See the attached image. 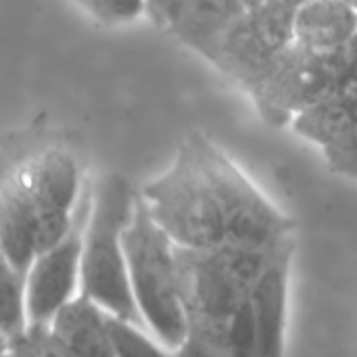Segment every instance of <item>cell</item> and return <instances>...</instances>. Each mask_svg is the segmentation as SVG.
I'll return each instance as SVG.
<instances>
[{
  "instance_id": "1",
  "label": "cell",
  "mask_w": 357,
  "mask_h": 357,
  "mask_svg": "<svg viewBox=\"0 0 357 357\" xmlns=\"http://www.w3.org/2000/svg\"><path fill=\"white\" fill-rule=\"evenodd\" d=\"M186 343L180 354L211 357L255 356L247 293L213 249L176 247Z\"/></svg>"
},
{
  "instance_id": "2",
  "label": "cell",
  "mask_w": 357,
  "mask_h": 357,
  "mask_svg": "<svg viewBox=\"0 0 357 357\" xmlns=\"http://www.w3.org/2000/svg\"><path fill=\"white\" fill-rule=\"evenodd\" d=\"M123 251L142 324L167 354H180L186 343V318L178 287L176 245L155 224L138 190L123 228Z\"/></svg>"
},
{
  "instance_id": "3",
  "label": "cell",
  "mask_w": 357,
  "mask_h": 357,
  "mask_svg": "<svg viewBox=\"0 0 357 357\" xmlns=\"http://www.w3.org/2000/svg\"><path fill=\"white\" fill-rule=\"evenodd\" d=\"M134 199L136 190L121 174L102 176L90 190L82 243L79 291L102 310L142 324L132 297L123 251V228L132 213Z\"/></svg>"
},
{
  "instance_id": "4",
  "label": "cell",
  "mask_w": 357,
  "mask_h": 357,
  "mask_svg": "<svg viewBox=\"0 0 357 357\" xmlns=\"http://www.w3.org/2000/svg\"><path fill=\"white\" fill-rule=\"evenodd\" d=\"M184 140L209 182L228 243L268 249L295 234V218L280 211L209 134L192 130Z\"/></svg>"
},
{
  "instance_id": "5",
  "label": "cell",
  "mask_w": 357,
  "mask_h": 357,
  "mask_svg": "<svg viewBox=\"0 0 357 357\" xmlns=\"http://www.w3.org/2000/svg\"><path fill=\"white\" fill-rule=\"evenodd\" d=\"M138 197L176 247L211 249L226 241L218 203L186 140L172 165L142 184Z\"/></svg>"
},
{
  "instance_id": "6",
  "label": "cell",
  "mask_w": 357,
  "mask_h": 357,
  "mask_svg": "<svg viewBox=\"0 0 357 357\" xmlns=\"http://www.w3.org/2000/svg\"><path fill=\"white\" fill-rule=\"evenodd\" d=\"M90 192L77 203L69 232L52 247L40 251L23 278L27 326H46L71 297L79 293L82 243L88 218Z\"/></svg>"
},
{
  "instance_id": "7",
  "label": "cell",
  "mask_w": 357,
  "mask_h": 357,
  "mask_svg": "<svg viewBox=\"0 0 357 357\" xmlns=\"http://www.w3.org/2000/svg\"><path fill=\"white\" fill-rule=\"evenodd\" d=\"M295 234L276 243L249 287L247 299L255 333V356L280 357L287 351L291 268L295 259Z\"/></svg>"
},
{
  "instance_id": "8",
  "label": "cell",
  "mask_w": 357,
  "mask_h": 357,
  "mask_svg": "<svg viewBox=\"0 0 357 357\" xmlns=\"http://www.w3.org/2000/svg\"><path fill=\"white\" fill-rule=\"evenodd\" d=\"M291 123L322 149L333 172L357 180V86L328 92L299 111Z\"/></svg>"
},
{
  "instance_id": "9",
  "label": "cell",
  "mask_w": 357,
  "mask_h": 357,
  "mask_svg": "<svg viewBox=\"0 0 357 357\" xmlns=\"http://www.w3.org/2000/svg\"><path fill=\"white\" fill-rule=\"evenodd\" d=\"M284 48L272 46L255 27L249 13H243L201 56L243 92H251L276 54Z\"/></svg>"
},
{
  "instance_id": "10",
  "label": "cell",
  "mask_w": 357,
  "mask_h": 357,
  "mask_svg": "<svg viewBox=\"0 0 357 357\" xmlns=\"http://www.w3.org/2000/svg\"><path fill=\"white\" fill-rule=\"evenodd\" d=\"M15 178L33 201L38 213L71 215L82 201V169L75 157L67 151H44L23 163L15 172Z\"/></svg>"
},
{
  "instance_id": "11",
  "label": "cell",
  "mask_w": 357,
  "mask_h": 357,
  "mask_svg": "<svg viewBox=\"0 0 357 357\" xmlns=\"http://www.w3.org/2000/svg\"><path fill=\"white\" fill-rule=\"evenodd\" d=\"M107 314V310L82 291L61 305L48 322V331L61 356L113 357Z\"/></svg>"
},
{
  "instance_id": "12",
  "label": "cell",
  "mask_w": 357,
  "mask_h": 357,
  "mask_svg": "<svg viewBox=\"0 0 357 357\" xmlns=\"http://www.w3.org/2000/svg\"><path fill=\"white\" fill-rule=\"evenodd\" d=\"M243 13L236 0H172L161 29L203 54Z\"/></svg>"
},
{
  "instance_id": "13",
  "label": "cell",
  "mask_w": 357,
  "mask_h": 357,
  "mask_svg": "<svg viewBox=\"0 0 357 357\" xmlns=\"http://www.w3.org/2000/svg\"><path fill=\"white\" fill-rule=\"evenodd\" d=\"M357 33V10L345 0H307L299 6L293 42L314 54H331Z\"/></svg>"
},
{
  "instance_id": "14",
  "label": "cell",
  "mask_w": 357,
  "mask_h": 357,
  "mask_svg": "<svg viewBox=\"0 0 357 357\" xmlns=\"http://www.w3.org/2000/svg\"><path fill=\"white\" fill-rule=\"evenodd\" d=\"M0 247L15 270L25 278L36 245V205L15 174L0 184Z\"/></svg>"
},
{
  "instance_id": "15",
  "label": "cell",
  "mask_w": 357,
  "mask_h": 357,
  "mask_svg": "<svg viewBox=\"0 0 357 357\" xmlns=\"http://www.w3.org/2000/svg\"><path fill=\"white\" fill-rule=\"evenodd\" d=\"M27 326L25 320V291L23 276L8 261L0 247V331L10 339L21 335Z\"/></svg>"
},
{
  "instance_id": "16",
  "label": "cell",
  "mask_w": 357,
  "mask_h": 357,
  "mask_svg": "<svg viewBox=\"0 0 357 357\" xmlns=\"http://www.w3.org/2000/svg\"><path fill=\"white\" fill-rule=\"evenodd\" d=\"M107 331H109V343L113 349V357L119 356H165L167 349L149 333L146 326L107 314Z\"/></svg>"
},
{
  "instance_id": "17",
  "label": "cell",
  "mask_w": 357,
  "mask_h": 357,
  "mask_svg": "<svg viewBox=\"0 0 357 357\" xmlns=\"http://www.w3.org/2000/svg\"><path fill=\"white\" fill-rule=\"evenodd\" d=\"M100 25H123L144 15V0H71Z\"/></svg>"
},
{
  "instance_id": "18",
  "label": "cell",
  "mask_w": 357,
  "mask_h": 357,
  "mask_svg": "<svg viewBox=\"0 0 357 357\" xmlns=\"http://www.w3.org/2000/svg\"><path fill=\"white\" fill-rule=\"evenodd\" d=\"M169 2H172V0H144V15H146L157 27H161Z\"/></svg>"
},
{
  "instance_id": "19",
  "label": "cell",
  "mask_w": 357,
  "mask_h": 357,
  "mask_svg": "<svg viewBox=\"0 0 357 357\" xmlns=\"http://www.w3.org/2000/svg\"><path fill=\"white\" fill-rule=\"evenodd\" d=\"M0 356H10V337L0 331Z\"/></svg>"
},
{
  "instance_id": "20",
  "label": "cell",
  "mask_w": 357,
  "mask_h": 357,
  "mask_svg": "<svg viewBox=\"0 0 357 357\" xmlns=\"http://www.w3.org/2000/svg\"><path fill=\"white\" fill-rule=\"evenodd\" d=\"M236 2H238V4H241V6H243L245 10H251V8L259 6V4H261L264 0H236Z\"/></svg>"
},
{
  "instance_id": "21",
  "label": "cell",
  "mask_w": 357,
  "mask_h": 357,
  "mask_svg": "<svg viewBox=\"0 0 357 357\" xmlns=\"http://www.w3.org/2000/svg\"><path fill=\"white\" fill-rule=\"evenodd\" d=\"M345 2H349V4H351V6L357 10V0H345Z\"/></svg>"
}]
</instances>
